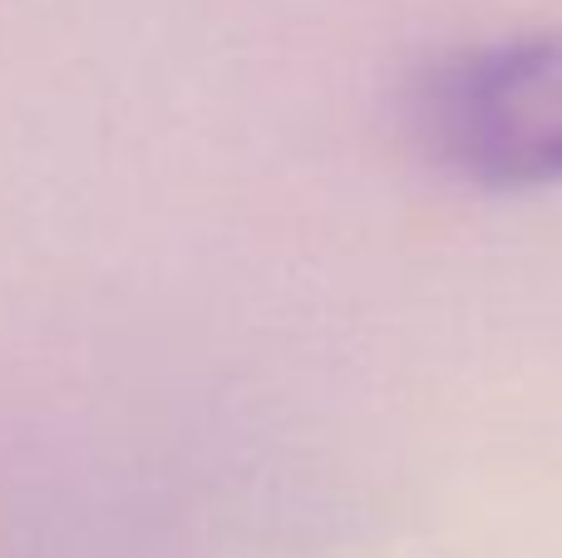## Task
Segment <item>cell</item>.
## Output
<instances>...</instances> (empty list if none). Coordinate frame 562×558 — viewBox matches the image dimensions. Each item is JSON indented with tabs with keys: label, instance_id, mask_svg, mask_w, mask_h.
Listing matches in <instances>:
<instances>
[{
	"label": "cell",
	"instance_id": "obj_1",
	"mask_svg": "<svg viewBox=\"0 0 562 558\" xmlns=\"http://www.w3.org/2000/svg\"><path fill=\"white\" fill-rule=\"evenodd\" d=\"M425 138L484 188L562 183V30L464 49L419 94Z\"/></svg>",
	"mask_w": 562,
	"mask_h": 558
}]
</instances>
